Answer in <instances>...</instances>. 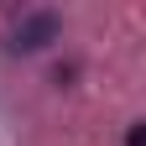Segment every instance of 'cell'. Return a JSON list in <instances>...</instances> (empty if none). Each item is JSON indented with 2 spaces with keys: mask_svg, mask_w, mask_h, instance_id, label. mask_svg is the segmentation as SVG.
<instances>
[{
  "mask_svg": "<svg viewBox=\"0 0 146 146\" xmlns=\"http://www.w3.org/2000/svg\"><path fill=\"white\" fill-rule=\"evenodd\" d=\"M58 31H63V21H58L52 11H31V16H21V21H16L11 47H16V52H42L47 42H58Z\"/></svg>",
  "mask_w": 146,
  "mask_h": 146,
  "instance_id": "obj_1",
  "label": "cell"
},
{
  "mask_svg": "<svg viewBox=\"0 0 146 146\" xmlns=\"http://www.w3.org/2000/svg\"><path fill=\"white\" fill-rule=\"evenodd\" d=\"M125 146H146V125H131L125 131Z\"/></svg>",
  "mask_w": 146,
  "mask_h": 146,
  "instance_id": "obj_2",
  "label": "cell"
}]
</instances>
